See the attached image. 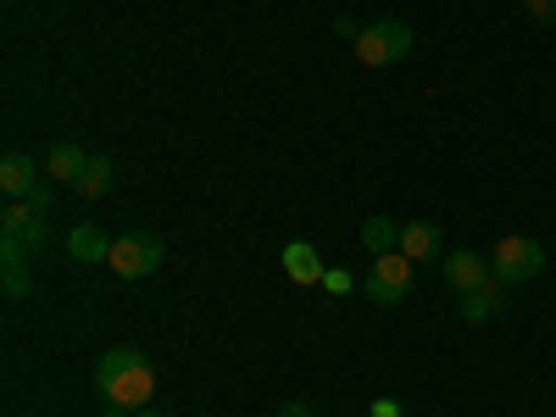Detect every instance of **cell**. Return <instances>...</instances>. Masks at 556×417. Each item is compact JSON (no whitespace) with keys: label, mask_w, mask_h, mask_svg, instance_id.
<instances>
[{"label":"cell","mask_w":556,"mask_h":417,"mask_svg":"<svg viewBox=\"0 0 556 417\" xmlns=\"http://www.w3.org/2000/svg\"><path fill=\"white\" fill-rule=\"evenodd\" d=\"M96 390H101V401L139 412V406H151V395H156V367L134 345H112L101 356V367H96Z\"/></svg>","instance_id":"obj_1"},{"label":"cell","mask_w":556,"mask_h":417,"mask_svg":"<svg viewBox=\"0 0 556 417\" xmlns=\"http://www.w3.org/2000/svg\"><path fill=\"white\" fill-rule=\"evenodd\" d=\"M351 51L362 67H390V62H406L412 56V28L384 17V23H367L356 39H351Z\"/></svg>","instance_id":"obj_2"},{"label":"cell","mask_w":556,"mask_h":417,"mask_svg":"<svg viewBox=\"0 0 556 417\" xmlns=\"http://www.w3.org/2000/svg\"><path fill=\"white\" fill-rule=\"evenodd\" d=\"M45 212L34 201H12L0 212V256H39L45 251Z\"/></svg>","instance_id":"obj_3"},{"label":"cell","mask_w":556,"mask_h":417,"mask_svg":"<svg viewBox=\"0 0 556 417\" xmlns=\"http://www.w3.org/2000/svg\"><path fill=\"white\" fill-rule=\"evenodd\" d=\"M412 256H401V251H390V256H374V267H367V278H362V290H367V301L374 306H401L406 301V290H412Z\"/></svg>","instance_id":"obj_4"},{"label":"cell","mask_w":556,"mask_h":417,"mask_svg":"<svg viewBox=\"0 0 556 417\" xmlns=\"http://www.w3.org/2000/svg\"><path fill=\"white\" fill-rule=\"evenodd\" d=\"M540 267H545V245H540V240H523V235H506V240L490 251L495 285H523V278H534Z\"/></svg>","instance_id":"obj_5"},{"label":"cell","mask_w":556,"mask_h":417,"mask_svg":"<svg viewBox=\"0 0 556 417\" xmlns=\"http://www.w3.org/2000/svg\"><path fill=\"white\" fill-rule=\"evenodd\" d=\"M162 240L156 235H146V228H134V235H117L112 240V273L117 278H151L156 267H162Z\"/></svg>","instance_id":"obj_6"},{"label":"cell","mask_w":556,"mask_h":417,"mask_svg":"<svg viewBox=\"0 0 556 417\" xmlns=\"http://www.w3.org/2000/svg\"><path fill=\"white\" fill-rule=\"evenodd\" d=\"M490 256H479V251H451L445 256V285L456 290V295H468V290H484L490 285Z\"/></svg>","instance_id":"obj_7"},{"label":"cell","mask_w":556,"mask_h":417,"mask_svg":"<svg viewBox=\"0 0 556 417\" xmlns=\"http://www.w3.org/2000/svg\"><path fill=\"white\" fill-rule=\"evenodd\" d=\"M39 173H45V162L12 151L7 162H0V190H7V201H28V195H34V184H39Z\"/></svg>","instance_id":"obj_8"},{"label":"cell","mask_w":556,"mask_h":417,"mask_svg":"<svg viewBox=\"0 0 556 417\" xmlns=\"http://www.w3.org/2000/svg\"><path fill=\"white\" fill-rule=\"evenodd\" d=\"M67 251H73V262H112V235L106 228H96V223H78L73 228V240H67Z\"/></svg>","instance_id":"obj_9"},{"label":"cell","mask_w":556,"mask_h":417,"mask_svg":"<svg viewBox=\"0 0 556 417\" xmlns=\"http://www.w3.org/2000/svg\"><path fill=\"white\" fill-rule=\"evenodd\" d=\"M401 256L434 262V256H440V228H434V223H401Z\"/></svg>","instance_id":"obj_10"},{"label":"cell","mask_w":556,"mask_h":417,"mask_svg":"<svg viewBox=\"0 0 556 417\" xmlns=\"http://www.w3.org/2000/svg\"><path fill=\"white\" fill-rule=\"evenodd\" d=\"M285 273L295 278V285H323V273H329V267H323V256L306 240H295V245H285Z\"/></svg>","instance_id":"obj_11"},{"label":"cell","mask_w":556,"mask_h":417,"mask_svg":"<svg viewBox=\"0 0 556 417\" xmlns=\"http://www.w3.org/2000/svg\"><path fill=\"white\" fill-rule=\"evenodd\" d=\"M84 162H89V151H78L73 139H56V146L45 151V178H67L73 184L84 173Z\"/></svg>","instance_id":"obj_12"},{"label":"cell","mask_w":556,"mask_h":417,"mask_svg":"<svg viewBox=\"0 0 556 417\" xmlns=\"http://www.w3.org/2000/svg\"><path fill=\"white\" fill-rule=\"evenodd\" d=\"M112 173H117V167H112V156H89V162H84V173L73 178V190H78L84 201H101V195L112 190Z\"/></svg>","instance_id":"obj_13"},{"label":"cell","mask_w":556,"mask_h":417,"mask_svg":"<svg viewBox=\"0 0 556 417\" xmlns=\"http://www.w3.org/2000/svg\"><path fill=\"white\" fill-rule=\"evenodd\" d=\"M501 306H506V285H495V278H490L484 290H468V295H462V317H468V323H490Z\"/></svg>","instance_id":"obj_14"},{"label":"cell","mask_w":556,"mask_h":417,"mask_svg":"<svg viewBox=\"0 0 556 417\" xmlns=\"http://www.w3.org/2000/svg\"><path fill=\"white\" fill-rule=\"evenodd\" d=\"M362 245L374 251V256L401 251V223H390V217H367V223H362Z\"/></svg>","instance_id":"obj_15"},{"label":"cell","mask_w":556,"mask_h":417,"mask_svg":"<svg viewBox=\"0 0 556 417\" xmlns=\"http://www.w3.org/2000/svg\"><path fill=\"white\" fill-rule=\"evenodd\" d=\"M0 262H7V295L12 301H23L34 285H28V256H0Z\"/></svg>","instance_id":"obj_16"},{"label":"cell","mask_w":556,"mask_h":417,"mask_svg":"<svg viewBox=\"0 0 556 417\" xmlns=\"http://www.w3.org/2000/svg\"><path fill=\"white\" fill-rule=\"evenodd\" d=\"M351 285H356V278H351L345 267H329V273H323V290H329V295H351Z\"/></svg>","instance_id":"obj_17"},{"label":"cell","mask_w":556,"mask_h":417,"mask_svg":"<svg viewBox=\"0 0 556 417\" xmlns=\"http://www.w3.org/2000/svg\"><path fill=\"white\" fill-rule=\"evenodd\" d=\"M523 12H529L534 23H556V0H523Z\"/></svg>","instance_id":"obj_18"},{"label":"cell","mask_w":556,"mask_h":417,"mask_svg":"<svg viewBox=\"0 0 556 417\" xmlns=\"http://www.w3.org/2000/svg\"><path fill=\"white\" fill-rule=\"evenodd\" d=\"M28 201H34L39 212H51V178H39V184H34V195H28Z\"/></svg>","instance_id":"obj_19"},{"label":"cell","mask_w":556,"mask_h":417,"mask_svg":"<svg viewBox=\"0 0 556 417\" xmlns=\"http://www.w3.org/2000/svg\"><path fill=\"white\" fill-rule=\"evenodd\" d=\"M278 417H312V406L306 401H285V406H278Z\"/></svg>","instance_id":"obj_20"},{"label":"cell","mask_w":556,"mask_h":417,"mask_svg":"<svg viewBox=\"0 0 556 417\" xmlns=\"http://www.w3.org/2000/svg\"><path fill=\"white\" fill-rule=\"evenodd\" d=\"M374 417H401V406L395 401H374Z\"/></svg>","instance_id":"obj_21"},{"label":"cell","mask_w":556,"mask_h":417,"mask_svg":"<svg viewBox=\"0 0 556 417\" xmlns=\"http://www.w3.org/2000/svg\"><path fill=\"white\" fill-rule=\"evenodd\" d=\"M128 417H167V412H151V406H139V412H128Z\"/></svg>","instance_id":"obj_22"}]
</instances>
